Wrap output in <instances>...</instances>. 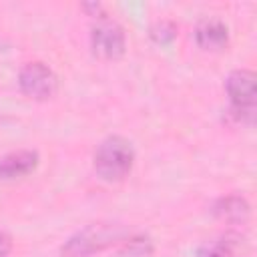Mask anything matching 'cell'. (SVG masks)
Masks as SVG:
<instances>
[{
	"label": "cell",
	"mask_w": 257,
	"mask_h": 257,
	"mask_svg": "<svg viewBox=\"0 0 257 257\" xmlns=\"http://www.w3.org/2000/svg\"><path fill=\"white\" fill-rule=\"evenodd\" d=\"M133 161L135 151L131 143L122 137H108L94 153V171L102 181H120L131 173Z\"/></svg>",
	"instance_id": "obj_1"
},
{
	"label": "cell",
	"mask_w": 257,
	"mask_h": 257,
	"mask_svg": "<svg viewBox=\"0 0 257 257\" xmlns=\"http://www.w3.org/2000/svg\"><path fill=\"white\" fill-rule=\"evenodd\" d=\"M227 94L231 100V110L237 118L251 122L255 116V72L251 70H233L227 76Z\"/></svg>",
	"instance_id": "obj_2"
},
{
	"label": "cell",
	"mask_w": 257,
	"mask_h": 257,
	"mask_svg": "<svg viewBox=\"0 0 257 257\" xmlns=\"http://www.w3.org/2000/svg\"><path fill=\"white\" fill-rule=\"evenodd\" d=\"M124 30L118 22L108 20V18H100L90 32V46H92V54L102 58V60H114L120 58L124 52Z\"/></svg>",
	"instance_id": "obj_3"
},
{
	"label": "cell",
	"mask_w": 257,
	"mask_h": 257,
	"mask_svg": "<svg viewBox=\"0 0 257 257\" xmlns=\"http://www.w3.org/2000/svg\"><path fill=\"white\" fill-rule=\"evenodd\" d=\"M18 86L26 96L36 98V100H46V98L54 96V92L58 88V80L46 64L28 62L26 66H22V70L18 74Z\"/></svg>",
	"instance_id": "obj_4"
},
{
	"label": "cell",
	"mask_w": 257,
	"mask_h": 257,
	"mask_svg": "<svg viewBox=\"0 0 257 257\" xmlns=\"http://www.w3.org/2000/svg\"><path fill=\"white\" fill-rule=\"evenodd\" d=\"M195 40L203 50H221L229 42L227 26L217 18H207L199 22L195 30Z\"/></svg>",
	"instance_id": "obj_5"
},
{
	"label": "cell",
	"mask_w": 257,
	"mask_h": 257,
	"mask_svg": "<svg viewBox=\"0 0 257 257\" xmlns=\"http://www.w3.org/2000/svg\"><path fill=\"white\" fill-rule=\"evenodd\" d=\"M38 165L34 151H16L0 159V179H18L32 173Z\"/></svg>",
	"instance_id": "obj_6"
},
{
	"label": "cell",
	"mask_w": 257,
	"mask_h": 257,
	"mask_svg": "<svg viewBox=\"0 0 257 257\" xmlns=\"http://www.w3.org/2000/svg\"><path fill=\"white\" fill-rule=\"evenodd\" d=\"M106 243V235L102 229L90 227L82 233H78L76 237H72L66 247H62V255L66 257H86L90 253H94L96 249H100V245Z\"/></svg>",
	"instance_id": "obj_7"
},
{
	"label": "cell",
	"mask_w": 257,
	"mask_h": 257,
	"mask_svg": "<svg viewBox=\"0 0 257 257\" xmlns=\"http://www.w3.org/2000/svg\"><path fill=\"white\" fill-rule=\"evenodd\" d=\"M215 215L229 223H241L249 215V205L241 197H225L215 205Z\"/></svg>",
	"instance_id": "obj_8"
},
{
	"label": "cell",
	"mask_w": 257,
	"mask_h": 257,
	"mask_svg": "<svg viewBox=\"0 0 257 257\" xmlns=\"http://www.w3.org/2000/svg\"><path fill=\"white\" fill-rule=\"evenodd\" d=\"M175 36H177V26L169 20H161L151 26V38L157 44H169L175 40Z\"/></svg>",
	"instance_id": "obj_9"
},
{
	"label": "cell",
	"mask_w": 257,
	"mask_h": 257,
	"mask_svg": "<svg viewBox=\"0 0 257 257\" xmlns=\"http://www.w3.org/2000/svg\"><path fill=\"white\" fill-rule=\"evenodd\" d=\"M197 257H233V249L227 241H211L199 247Z\"/></svg>",
	"instance_id": "obj_10"
},
{
	"label": "cell",
	"mask_w": 257,
	"mask_h": 257,
	"mask_svg": "<svg viewBox=\"0 0 257 257\" xmlns=\"http://www.w3.org/2000/svg\"><path fill=\"white\" fill-rule=\"evenodd\" d=\"M10 249H12V241H10V237L4 235V233H0V257H6V255L10 253Z\"/></svg>",
	"instance_id": "obj_11"
}]
</instances>
